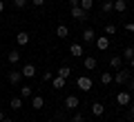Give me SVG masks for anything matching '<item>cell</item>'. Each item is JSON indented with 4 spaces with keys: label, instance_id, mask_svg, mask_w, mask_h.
<instances>
[{
    "label": "cell",
    "instance_id": "27",
    "mask_svg": "<svg viewBox=\"0 0 134 122\" xmlns=\"http://www.w3.org/2000/svg\"><path fill=\"white\" fill-rule=\"evenodd\" d=\"M103 31H105V36H114V33H116V24H105Z\"/></svg>",
    "mask_w": 134,
    "mask_h": 122
},
{
    "label": "cell",
    "instance_id": "10",
    "mask_svg": "<svg viewBox=\"0 0 134 122\" xmlns=\"http://www.w3.org/2000/svg\"><path fill=\"white\" fill-rule=\"evenodd\" d=\"M72 18H76V20H85V18H87V11L81 9V7H72Z\"/></svg>",
    "mask_w": 134,
    "mask_h": 122
},
{
    "label": "cell",
    "instance_id": "16",
    "mask_svg": "<svg viewBox=\"0 0 134 122\" xmlns=\"http://www.w3.org/2000/svg\"><path fill=\"white\" fill-rule=\"evenodd\" d=\"M65 82H67V80L60 78V75H54V78H52V87H54V89H63V87H65Z\"/></svg>",
    "mask_w": 134,
    "mask_h": 122
},
{
    "label": "cell",
    "instance_id": "23",
    "mask_svg": "<svg viewBox=\"0 0 134 122\" xmlns=\"http://www.w3.org/2000/svg\"><path fill=\"white\" fill-rule=\"evenodd\" d=\"M7 60H9L11 65H16V62H20V51H9V53H7Z\"/></svg>",
    "mask_w": 134,
    "mask_h": 122
},
{
    "label": "cell",
    "instance_id": "13",
    "mask_svg": "<svg viewBox=\"0 0 134 122\" xmlns=\"http://www.w3.org/2000/svg\"><path fill=\"white\" fill-rule=\"evenodd\" d=\"M31 107L36 109V111H40V109L45 107V100H43V95H34V98H31Z\"/></svg>",
    "mask_w": 134,
    "mask_h": 122
},
{
    "label": "cell",
    "instance_id": "33",
    "mask_svg": "<svg viewBox=\"0 0 134 122\" xmlns=\"http://www.w3.org/2000/svg\"><path fill=\"white\" fill-rule=\"evenodd\" d=\"M31 5H34V7H43L45 0H31Z\"/></svg>",
    "mask_w": 134,
    "mask_h": 122
},
{
    "label": "cell",
    "instance_id": "20",
    "mask_svg": "<svg viewBox=\"0 0 134 122\" xmlns=\"http://www.w3.org/2000/svg\"><path fill=\"white\" fill-rule=\"evenodd\" d=\"M56 75H60V78H65V80H67V78H69V75H72V67L63 65L60 69H58V73H56Z\"/></svg>",
    "mask_w": 134,
    "mask_h": 122
},
{
    "label": "cell",
    "instance_id": "4",
    "mask_svg": "<svg viewBox=\"0 0 134 122\" xmlns=\"http://www.w3.org/2000/svg\"><path fill=\"white\" fill-rule=\"evenodd\" d=\"M78 104H81V100H78V95L69 93V95L65 98V109H67V111H74V109H76Z\"/></svg>",
    "mask_w": 134,
    "mask_h": 122
},
{
    "label": "cell",
    "instance_id": "6",
    "mask_svg": "<svg viewBox=\"0 0 134 122\" xmlns=\"http://www.w3.org/2000/svg\"><path fill=\"white\" fill-rule=\"evenodd\" d=\"M83 44H78V42H74V44H69V56H74V58H83Z\"/></svg>",
    "mask_w": 134,
    "mask_h": 122
},
{
    "label": "cell",
    "instance_id": "18",
    "mask_svg": "<svg viewBox=\"0 0 134 122\" xmlns=\"http://www.w3.org/2000/svg\"><path fill=\"white\" fill-rule=\"evenodd\" d=\"M56 36L58 38H67L69 36V27H67V24H58L56 27Z\"/></svg>",
    "mask_w": 134,
    "mask_h": 122
},
{
    "label": "cell",
    "instance_id": "1",
    "mask_svg": "<svg viewBox=\"0 0 134 122\" xmlns=\"http://www.w3.org/2000/svg\"><path fill=\"white\" fill-rule=\"evenodd\" d=\"M130 78H132V75H130V71H127V69H123V67H121V69L114 73V82H116L119 87H125V85L130 82Z\"/></svg>",
    "mask_w": 134,
    "mask_h": 122
},
{
    "label": "cell",
    "instance_id": "2",
    "mask_svg": "<svg viewBox=\"0 0 134 122\" xmlns=\"http://www.w3.org/2000/svg\"><path fill=\"white\" fill-rule=\"evenodd\" d=\"M92 85H94V82H92L90 75H81V78H76V87H78V89H83L85 93H87V91H92Z\"/></svg>",
    "mask_w": 134,
    "mask_h": 122
},
{
    "label": "cell",
    "instance_id": "34",
    "mask_svg": "<svg viewBox=\"0 0 134 122\" xmlns=\"http://www.w3.org/2000/svg\"><path fill=\"white\" fill-rule=\"evenodd\" d=\"M125 29H127V31H132V33H134V22H130V24H125Z\"/></svg>",
    "mask_w": 134,
    "mask_h": 122
},
{
    "label": "cell",
    "instance_id": "14",
    "mask_svg": "<svg viewBox=\"0 0 134 122\" xmlns=\"http://www.w3.org/2000/svg\"><path fill=\"white\" fill-rule=\"evenodd\" d=\"M9 107L14 109V111H18V109H23V98H20V95H14V98L9 100Z\"/></svg>",
    "mask_w": 134,
    "mask_h": 122
},
{
    "label": "cell",
    "instance_id": "28",
    "mask_svg": "<svg viewBox=\"0 0 134 122\" xmlns=\"http://www.w3.org/2000/svg\"><path fill=\"white\" fill-rule=\"evenodd\" d=\"M127 120H132V122H134V102H130V104H127Z\"/></svg>",
    "mask_w": 134,
    "mask_h": 122
},
{
    "label": "cell",
    "instance_id": "17",
    "mask_svg": "<svg viewBox=\"0 0 134 122\" xmlns=\"http://www.w3.org/2000/svg\"><path fill=\"white\" fill-rule=\"evenodd\" d=\"M92 113H94L96 118H100L103 113H105V107H103L100 102H94V104H92Z\"/></svg>",
    "mask_w": 134,
    "mask_h": 122
},
{
    "label": "cell",
    "instance_id": "8",
    "mask_svg": "<svg viewBox=\"0 0 134 122\" xmlns=\"http://www.w3.org/2000/svg\"><path fill=\"white\" fill-rule=\"evenodd\" d=\"M16 42H18L20 47L29 44V31H18V33H16Z\"/></svg>",
    "mask_w": 134,
    "mask_h": 122
},
{
    "label": "cell",
    "instance_id": "5",
    "mask_svg": "<svg viewBox=\"0 0 134 122\" xmlns=\"http://www.w3.org/2000/svg\"><path fill=\"white\" fill-rule=\"evenodd\" d=\"M94 42H96V49H100V51H107L110 49V38L107 36H98Z\"/></svg>",
    "mask_w": 134,
    "mask_h": 122
},
{
    "label": "cell",
    "instance_id": "29",
    "mask_svg": "<svg viewBox=\"0 0 134 122\" xmlns=\"http://www.w3.org/2000/svg\"><path fill=\"white\" fill-rule=\"evenodd\" d=\"M69 122H85V115H83V113H74Z\"/></svg>",
    "mask_w": 134,
    "mask_h": 122
},
{
    "label": "cell",
    "instance_id": "32",
    "mask_svg": "<svg viewBox=\"0 0 134 122\" xmlns=\"http://www.w3.org/2000/svg\"><path fill=\"white\" fill-rule=\"evenodd\" d=\"M125 87H127V89H130V93H134V78H130V82H127V85H125Z\"/></svg>",
    "mask_w": 134,
    "mask_h": 122
},
{
    "label": "cell",
    "instance_id": "21",
    "mask_svg": "<svg viewBox=\"0 0 134 122\" xmlns=\"http://www.w3.org/2000/svg\"><path fill=\"white\" fill-rule=\"evenodd\" d=\"M125 9H127V2H125V0H114V11L123 14Z\"/></svg>",
    "mask_w": 134,
    "mask_h": 122
},
{
    "label": "cell",
    "instance_id": "11",
    "mask_svg": "<svg viewBox=\"0 0 134 122\" xmlns=\"http://www.w3.org/2000/svg\"><path fill=\"white\" fill-rule=\"evenodd\" d=\"M7 78H9V82L11 85H20V80H23V73H20V71H9V75H7Z\"/></svg>",
    "mask_w": 134,
    "mask_h": 122
},
{
    "label": "cell",
    "instance_id": "19",
    "mask_svg": "<svg viewBox=\"0 0 134 122\" xmlns=\"http://www.w3.org/2000/svg\"><path fill=\"white\" fill-rule=\"evenodd\" d=\"M83 40H85V42H94V40H96L94 29H85V31H83Z\"/></svg>",
    "mask_w": 134,
    "mask_h": 122
},
{
    "label": "cell",
    "instance_id": "25",
    "mask_svg": "<svg viewBox=\"0 0 134 122\" xmlns=\"http://www.w3.org/2000/svg\"><path fill=\"white\" fill-rule=\"evenodd\" d=\"M20 98H31V87H29V85H23V87H20Z\"/></svg>",
    "mask_w": 134,
    "mask_h": 122
},
{
    "label": "cell",
    "instance_id": "12",
    "mask_svg": "<svg viewBox=\"0 0 134 122\" xmlns=\"http://www.w3.org/2000/svg\"><path fill=\"white\" fill-rule=\"evenodd\" d=\"M121 65H123V56H112V58H110V67H112L114 71H119Z\"/></svg>",
    "mask_w": 134,
    "mask_h": 122
},
{
    "label": "cell",
    "instance_id": "30",
    "mask_svg": "<svg viewBox=\"0 0 134 122\" xmlns=\"http://www.w3.org/2000/svg\"><path fill=\"white\" fill-rule=\"evenodd\" d=\"M27 2H29V0H14V7H18V9H25V7H27Z\"/></svg>",
    "mask_w": 134,
    "mask_h": 122
},
{
    "label": "cell",
    "instance_id": "38",
    "mask_svg": "<svg viewBox=\"0 0 134 122\" xmlns=\"http://www.w3.org/2000/svg\"><path fill=\"white\" fill-rule=\"evenodd\" d=\"M2 122H14V120H11V118H7V115H5V120H2Z\"/></svg>",
    "mask_w": 134,
    "mask_h": 122
},
{
    "label": "cell",
    "instance_id": "31",
    "mask_svg": "<svg viewBox=\"0 0 134 122\" xmlns=\"http://www.w3.org/2000/svg\"><path fill=\"white\" fill-rule=\"evenodd\" d=\"M52 78H54L52 71H45V73H43V80H45V82H52Z\"/></svg>",
    "mask_w": 134,
    "mask_h": 122
},
{
    "label": "cell",
    "instance_id": "40",
    "mask_svg": "<svg viewBox=\"0 0 134 122\" xmlns=\"http://www.w3.org/2000/svg\"><path fill=\"white\" fill-rule=\"evenodd\" d=\"M45 122H52V120H45Z\"/></svg>",
    "mask_w": 134,
    "mask_h": 122
},
{
    "label": "cell",
    "instance_id": "7",
    "mask_svg": "<svg viewBox=\"0 0 134 122\" xmlns=\"http://www.w3.org/2000/svg\"><path fill=\"white\" fill-rule=\"evenodd\" d=\"M20 73H23V78H34V75H36V67L29 62V65H25L23 69H20Z\"/></svg>",
    "mask_w": 134,
    "mask_h": 122
},
{
    "label": "cell",
    "instance_id": "37",
    "mask_svg": "<svg viewBox=\"0 0 134 122\" xmlns=\"http://www.w3.org/2000/svg\"><path fill=\"white\" fill-rule=\"evenodd\" d=\"M5 120V111H2V109H0V122Z\"/></svg>",
    "mask_w": 134,
    "mask_h": 122
},
{
    "label": "cell",
    "instance_id": "22",
    "mask_svg": "<svg viewBox=\"0 0 134 122\" xmlns=\"http://www.w3.org/2000/svg\"><path fill=\"white\" fill-rule=\"evenodd\" d=\"M114 11V0H103V14H112Z\"/></svg>",
    "mask_w": 134,
    "mask_h": 122
},
{
    "label": "cell",
    "instance_id": "39",
    "mask_svg": "<svg viewBox=\"0 0 134 122\" xmlns=\"http://www.w3.org/2000/svg\"><path fill=\"white\" fill-rule=\"evenodd\" d=\"M130 67H132V71H134V58H132V60H130Z\"/></svg>",
    "mask_w": 134,
    "mask_h": 122
},
{
    "label": "cell",
    "instance_id": "3",
    "mask_svg": "<svg viewBox=\"0 0 134 122\" xmlns=\"http://www.w3.org/2000/svg\"><path fill=\"white\" fill-rule=\"evenodd\" d=\"M116 102H119V107H127L132 102V93L130 91H119L116 93Z\"/></svg>",
    "mask_w": 134,
    "mask_h": 122
},
{
    "label": "cell",
    "instance_id": "24",
    "mask_svg": "<svg viewBox=\"0 0 134 122\" xmlns=\"http://www.w3.org/2000/svg\"><path fill=\"white\" fill-rule=\"evenodd\" d=\"M121 56H123V60H127V62H130V60L134 58V47H125Z\"/></svg>",
    "mask_w": 134,
    "mask_h": 122
},
{
    "label": "cell",
    "instance_id": "15",
    "mask_svg": "<svg viewBox=\"0 0 134 122\" xmlns=\"http://www.w3.org/2000/svg\"><path fill=\"white\" fill-rule=\"evenodd\" d=\"M112 82H114V73L103 71V73H100V85H112Z\"/></svg>",
    "mask_w": 134,
    "mask_h": 122
},
{
    "label": "cell",
    "instance_id": "36",
    "mask_svg": "<svg viewBox=\"0 0 134 122\" xmlns=\"http://www.w3.org/2000/svg\"><path fill=\"white\" fill-rule=\"evenodd\" d=\"M5 11V0H0V14Z\"/></svg>",
    "mask_w": 134,
    "mask_h": 122
},
{
    "label": "cell",
    "instance_id": "9",
    "mask_svg": "<svg viewBox=\"0 0 134 122\" xmlns=\"http://www.w3.org/2000/svg\"><path fill=\"white\" fill-rule=\"evenodd\" d=\"M96 65H98V62H96V58H94V56H85V58H83V67H85L87 71L96 69Z\"/></svg>",
    "mask_w": 134,
    "mask_h": 122
},
{
    "label": "cell",
    "instance_id": "26",
    "mask_svg": "<svg viewBox=\"0 0 134 122\" xmlns=\"http://www.w3.org/2000/svg\"><path fill=\"white\" fill-rule=\"evenodd\" d=\"M78 7H81V9H85V11H90L92 7H94V0H81V2H78Z\"/></svg>",
    "mask_w": 134,
    "mask_h": 122
},
{
    "label": "cell",
    "instance_id": "35",
    "mask_svg": "<svg viewBox=\"0 0 134 122\" xmlns=\"http://www.w3.org/2000/svg\"><path fill=\"white\" fill-rule=\"evenodd\" d=\"M78 2L81 0H69V7H78Z\"/></svg>",
    "mask_w": 134,
    "mask_h": 122
}]
</instances>
